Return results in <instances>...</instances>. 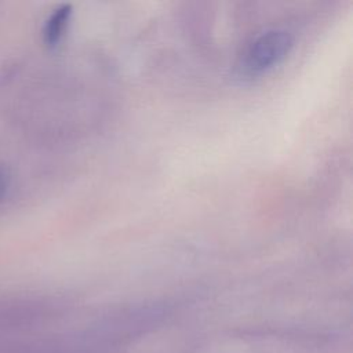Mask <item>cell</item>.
I'll return each instance as SVG.
<instances>
[{"label":"cell","mask_w":353,"mask_h":353,"mask_svg":"<svg viewBox=\"0 0 353 353\" xmlns=\"http://www.w3.org/2000/svg\"><path fill=\"white\" fill-rule=\"evenodd\" d=\"M292 43V34L283 29L261 33L244 52L243 72L248 76H256L272 69L287 57Z\"/></svg>","instance_id":"obj_1"},{"label":"cell","mask_w":353,"mask_h":353,"mask_svg":"<svg viewBox=\"0 0 353 353\" xmlns=\"http://www.w3.org/2000/svg\"><path fill=\"white\" fill-rule=\"evenodd\" d=\"M72 15V6L62 4L57 7L46 19L43 26V41L48 47H55L63 37L69 19Z\"/></svg>","instance_id":"obj_2"},{"label":"cell","mask_w":353,"mask_h":353,"mask_svg":"<svg viewBox=\"0 0 353 353\" xmlns=\"http://www.w3.org/2000/svg\"><path fill=\"white\" fill-rule=\"evenodd\" d=\"M7 175L3 170H0V200L4 197L6 190H7Z\"/></svg>","instance_id":"obj_3"}]
</instances>
